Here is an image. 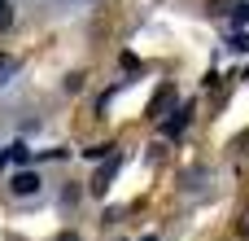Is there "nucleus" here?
Listing matches in <instances>:
<instances>
[{"mask_svg": "<svg viewBox=\"0 0 249 241\" xmlns=\"http://www.w3.org/2000/svg\"><path fill=\"white\" fill-rule=\"evenodd\" d=\"M171 114H175V88L162 83V92L149 101V119H171Z\"/></svg>", "mask_w": 249, "mask_h": 241, "instance_id": "f257e3e1", "label": "nucleus"}, {"mask_svg": "<svg viewBox=\"0 0 249 241\" xmlns=\"http://www.w3.org/2000/svg\"><path fill=\"white\" fill-rule=\"evenodd\" d=\"M118 167H123V158H118V154H109V158L101 162V171H96V180H92V193H96V198L109 189V180L118 176Z\"/></svg>", "mask_w": 249, "mask_h": 241, "instance_id": "f03ea898", "label": "nucleus"}, {"mask_svg": "<svg viewBox=\"0 0 249 241\" xmlns=\"http://www.w3.org/2000/svg\"><path fill=\"white\" fill-rule=\"evenodd\" d=\"M9 189H13L18 198H31V193L39 189V176H35V171H18V176L9 180Z\"/></svg>", "mask_w": 249, "mask_h": 241, "instance_id": "7ed1b4c3", "label": "nucleus"}, {"mask_svg": "<svg viewBox=\"0 0 249 241\" xmlns=\"http://www.w3.org/2000/svg\"><path fill=\"white\" fill-rule=\"evenodd\" d=\"M188 119H193V105H179V110L166 119V127H162V132H166V136H179V132L188 127Z\"/></svg>", "mask_w": 249, "mask_h": 241, "instance_id": "20e7f679", "label": "nucleus"}, {"mask_svg": "<svg viewBox=\"0 0 249 241\" xmlns=\"http://www.w3.org/2000/svg\"><path fill=\"white\" fill-rule=\"evenodd\" d=\"M26 158H31V149H26L22 141H18V145H9V149H4V158H0V167H4V162H13V167H22Z\"/></svg>", "mask_w": 249, "mask_h": 241, "instance_id": "39448f33", "label": "nucleus"}, {"mask_svg": "<svg viewBox=\"0 0 249 241\" xmlns=\"http://www.w3.org/2000/svg\"><path fill=\"white\" fill-rule=\"evenodd\" d=\"M18 75V57H9V53H0V83H9Z\"/></svg>", "mask_w": 249, "mask_h": 241, "instance_id": "423d86ee", "label": "nucleus"}, {"mask_svg": "<svg viewBox=\"0 0 249 241\" xmlns=\"http://www.w3.org/2000/svg\"><path fill=\"white\" fill-rule=\"evenodd\" d=\"M83 154H88V162H105L114 154V145H96V149H83Z\"/></svg>", "mask_w": 249, "mask_h": 241, "instance_id": "0eeeda50", "label": "nucleus"}, {"mask_svg": "<svg viewBox=\"0 0 249 241\" xmlns=\"http://www.w3.org/2000/svg\"><path fill=\"white\" fill-rule=\"evenodd\" d=\"M228 48H232V53H249V35H245V31H236V35L228 40Z\"/></svg>", "mask_w": 249, "mask_h": 241, "instance_id": "6e6552de", "label": "nucleus"}, {"mask_svg": "<svg viewBox=\"0 0 249 241\" xmlns=\"http://www.w3.org/2000/svg\"><path fill=\"white\" fill-rule=\"evenodd\" d=\"M232 22L241 26V22H249V0H241V4H232Z\"/></svg>", "mask_w": 249, "mask_h": 241, "instance_id": "1a4fd4ad", "label": "nucleus"}, {"mask_svg": "<svg viewBox=\"0 0 249 241\" xmlns=\"http://www.w3.org/2000/svg\"><path fill=\"white\" fill-rule=\"evenodd\" d=\"M9 22H13V9H9V0H0V31H4Z\"/></svg>", "mask_w": 249, "mask_h": 241, "instance_id": "9d476101", "label": "nucleus"}, {"mask_svg": "<svg viewBox=\"0 0 249 241\" xmlns=\"http://www.w3.org/2000/svg\"><path fill=\"white\" fill-rule=\"evenodd\" d=\"M57 241H79V233H57Z\"/></svg>", "mask_w": 249, "mask_h": 241, "instance_id": "9b49d317", "label": "nucleus"}, {"mask_svg": "<svg viewBox=\"0 0 249 241\" xmlns=\"http://www.w3.org/2000/svg\"><path fill=\"white\" fill-rule=\"evenodd\" d=\"M241 233H245V237H249V215H245V224H241Z\"/></svg>", "mask_w": 249, "mask_h": 241, "instance_id": "f8f14e48", "label": "nucleus"}, {"mask_svg": "<svg viewBox=\"0 0 249 241\" xmlns=\"http://www.w3.org/2000/svg\"><path fill=\"white\" fill-rule=\"evenodd\" d=\"M144 241H158V237H144Z\"/></svg>", "mask_w": 249, "mask_h": 241, "instance_id": "ddd939ff", "label": "nucleus"}, {"mask_svg": "<svg viewBox=\"0 0 249 241\" xmlns=\"http://www.w3.org/2000/svg\"><path fill=\"white\" fill-rule=\"evenodd\" d=\"M245 79H249V70H245Z\"/></svg>", "mask_w": 249, "mask_h": 241, "instance_id": "4468645a", "label": "nucleus"}]
</instances>
